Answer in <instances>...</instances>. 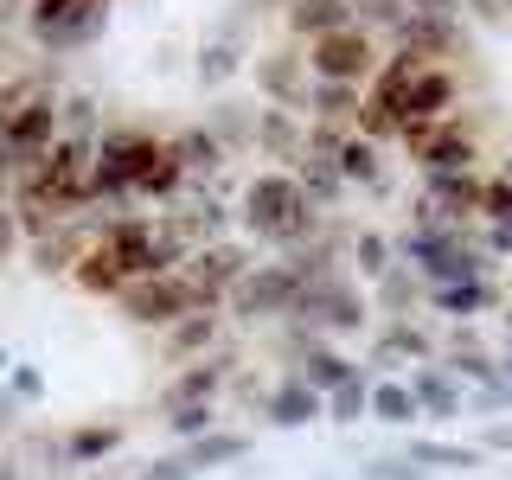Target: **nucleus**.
I'll use <instances>...</instances> for the list:
<instances>
[{
    "label": "nucleus",
    "instance_id": "nucleus-1",
    "mask_svg": "<svg viewBox=\"0 0 512 480\" xmlns=\"http://www.w3.org/2000/svg\"><path fill=\"white\" fill-rule=\"evenodd\" d=\"M244 224L263 237V244L301 250V244H314V231H320V205L308 199L301 173L269 167V173H256L250 192H244Z\"/></svg>",
    "mask_w": 512,
    "mask_h": 480
},
{
    "label": "nucleus",
    "instance_id": "nucleus-2",
    "mask_svg": "<svg viewBox=\"0 0 512 480\" xmlns=\"http://www.w3.org/2000/svg\"><path fill=\"white\" fill-rule=\"evenodd\" d=\"M116 301H122V314L135 320V327H167V333L180 327L186 314H212L199 295H192V282L180 276V269H167V276H141V282H128Z\"/></svg>",
    "mask_w": 512,
    "mask_h": 480
},
{
    "label": "nucleus",
    "instance_id": "nucleus-3",
    "mask_svg": "<svg viewBox=\"0 0 512 480\" xmlns=\"http://www.w3.org/2000/svg\"><path fill=\"white\" fill-rule=\"evenodd\" d=\"M308 71H314V84H359V90H372V77H378L372 32H365V26H346V32L314 39L308 45Z\"/></svg>",
    "mask_w": 512,
    "mask_h": 480
},
{
    "label": "nucleus",
    "instance_id": "nucleus-4",
    "mask_svg": "<svg viewBox=\"0 0 512 480\" xmlns=\"http://www.w3.org/2000/svg\"><path fill=\"white\" fill-rule=\"evenodd\" d=\"M167 141L141 135V128H116V135H103V148H96V199H122V192H135L148 180V167L160 160Z\"/></svg>",
    "mask_w": 512,
    "mask_h": 480
},
{
    "label": "nucleus",
    "instance_id": "nucleus-5",
    "mask_svg": "<svg viewBox=\"0 0 512 480\" xmlns=\"http://www.w3.org/2000/svg\"><path fill=\"white\" fill-rule=\"evenodd\" d=\"M295 320H301V327H314L320 340H333V333H352V327H365V295L352 288V276H346V269H340V276H308Z\"/></svg>",
    "mask_w": 512,
    "mask_h": 480
},
{
    "label": "nucleus",
    "instance_id": "nucleus-6",
    "mask_svg": "<svg viewBox=\"0 0 512 480\" xmlns=\"http://www.w3.org/2000/svg\"><path fill=\"white\" fill-rule=\"evenodd\" d=\"M301 288H308V276H301L295 263H256L250 276L237 282L231 314H237V320H276V314H295V308H301Z\"/></svg>",
    "mask_w": 512,
    "mask_h": 480
},
{
    "label": "nucleus",
    "instance_id": "nucleus-7",
    "mask_svg": "<svg viewBox=\"0 0 512 480\" xmlns=\"http://www.w3.org/2000/svg\"><path fill=\"white\" fill-rule=\"evenodd\" d=\"M404 148H410V160H423L429 173H474V160H480V141L461 116L404 128Z\"/></svg>",
    "mask_w": 512,
    "mask_h": 480
},
{
    "label": "nucleus",
    "instance_id": "nucleus-8",
    "mask_svg": "<svg viewBox=\"0 0 512 480\" xmlns=\"http://www.w3.org/2000/svg\"><path fill=\"white\" fill-rule=\"evenodd\" d=\"M26 13H32V39L45 52H71L103 26V0H32Z\"/></svg>",
    "mask_w": 512,
    "mask_h": 480
},
{
    "label": "nucleus",
    "instance_id": "nucleus-9",
    "mask_svg": "<svg viewBox=\"0 0 512 480\" xmlns=\"http://www.w3.org/2000/svg\"><path fill=\"white\" fill-rule=\"evenodd\" d=\"M180 276L192 282V295H199L205 308L218 314V301H231V295H237V282L250 276V256L237 250V244H199V250L186 256Z\"/></svg>",
    "mask_w": 512,
    "mask_h": 480
},
{
    "label": "nucleus",
    "instance_id": "nucleus-10",
    "mask_svg": "<svg viewBox=\"0 0 512 480\" xmlns=\"http://www.w3.org/2000/svg\"><path fill=\"white\" fill-rule=\"evenodd\" d=\"M308 58L301 52H263L256 58V90L269 96L276 109H295V103H308Z\"/></svg>",
    "mask_w": 512,
    "mask_h": 480
},
{
    "label": "nucleus",
    "instance_id": "nucleus-11",
    "mask_svg": "<svg viewBox=\"0 0 512 480\" xmlns=\"http://www.w3.org/2000/svg\"><path fill=\"white\" fill-rule=\"evenodd\" d=\"M224 378H231V359H192L186 372L167 384V397H160V410H167V416H180V410H199V404H212Z\"/></svg>",
    "mask_w": 512,
    "mask_h": 480
},
{
    "label": "nucleus",
    "instance_id": "nucleus-12",
    "mask_svg": "<svg viewBox=\"0 0 512 480\" xmlns=\"http://www.w3.org/2000/svg\"><path fill=\"white\" fill-rule=\"evenodd\" d=\"M455 71H442V64H429L423 77L410 84L404 96V128H423V122H442V116H455Z\"/></svg>",
    "mask_w": 512,
    "mask_h": 480
},
{
    "label": "nucleus",
    "instance_id": "nucleus-13",
    "mask_svg": "<svg viewBox=\"0 0 512 480\" xmlns=\"http://www.w3.org/2000/svg\"><path fill=\"white\" fill-rule=\"evenodd\" d=\"M250 141H256L269 160H295V167H301V154H308V128L295 122V109H276V103L256 109V135H250Z\"/></svg>",
    "mask_w": 512,
    "mask_h": 480
},
{
    "label": "nucleus",
    "instance_id": "nucleus-14",
    "mask_svg": "<svg viewBox=\"0 0 512 480\" xmlns=\"http://www.w3.org/2000/svg\"><path fill=\"white\" fill-rule=\"evenodd\" d=\"M346 26H359V13H352V0H295L288 7V32L295 39H327V32H346Z\"/></svg>",
    "mask_w": 512,
    "mask_h": 480
},
{
    "label": "nucleus",
    "instance_id": "nucleus-15",
    "mask_svg": "<svg viewBox=\"0 0 512 480\" xmlns=\"http://www.w3.org/2000/svg\"><path fill=\"white\" fill-rule=\"evenodd\" d=\"M295 365H301V378H308V384H314V391H320V397H333V391H346V384H352V378H359V365H352V359H346V352H333L327 340H308V346H301V359H295Z\"/></svg>",
    "mask_w": 512,
    "mask_h": 480
},
{
    "label": "nucleus",
    "instance_id": "nucleus-16",
    "mask_svg": "<svg viewBox=\"0 0 512 480\" xmlns=\"http://www.w3.org/2000/svg\"><path fill=\"white\" fill-rule=\"evenodd\" d=\"M320 404H327V397H320V391H314V384H308V378H301V372H288V378L276 384V391H269V397H263V410H269V423H282V429H295V423H308V416H314Z\"/></svg>",
    "mask_w": 512,
    "mask_h": 480
},
{
    "label": "nucleus",
    "instance_id": "nucleus-17",
    "mask_svg": "<svg viewBox=\"0 0 512 480\" xmlns=\"http://www.w3.org/2000/svg\"><path fill=\"white\" fill-rule=\"evenodd\" d=\"M301 186H308V199L320 205V212H327V205L333 199H340V192H346V173H340V154H320V148H308V154H301Z\"/></svg>",
    "mask_w": 512,
    "mask_h": 480
},
{
    "label": "nucleus",
    "instance_id": "nucleus-18",
    "mask_svg": "<svg viewBox=\"0 0 512 480\" xmlns=\"http://www.w3.org/2000/svg\"><path fill=\"white\" fill-rule=\"evenodd\" d=\"M359 109H365V90L359 84H314V122L359 128Z\"/></svg>",
    "mask_w": 512,
    "mask_h": 480
},
{
    "label": "nucleus",
    "instance_id": "nucleus-19",
    "mask_svg": "<svg viewBox=\"0 0 512 480\" xmlns=\"http://www.w3.org/2000/svg\"><path fill=\"white\" fill-rule=\"evenodd\" d=\"M410 391H416V404H429L436 416H455L461 410V391H455V372H448V365H416Z\"/></svg>",
    "mask_w": 512,
    "mask_h": 480
},
{
    "label": "nucleus",
    "instance_id": "nucleus-20",
    "mask_svg": "<svg viewBox=\"0 0 512 480\" xmlns=\"http://www.w3.org/2000/svg\"><path fill=\"white\" fill-rule=\"evenodd\" d=\"M340 173H346V186H384V167H378V141L352 135L346 148H340Z\"/></svg>",
    "mask_w": 512,
    "mask_h": 480
},
{
    "label": "nucleus",
    "instance_id": "nucleus-21",
    "mask_svg": "<svg viewBox=\"0 0 512 480\" xmlns=\"http://www.w3.org/2000/svg\"><path fill=\"white\" fill-rule=\"evenodd\" d=\"M212 340H218V314H186L180 327L167 333V352H173V359H192V352L205 359V346H212Z\"/></svg>",
    "mask_w": 512,
    "mask_h": 480
},
{
    "label": "nucleus",
    "instance_id": "nucleus-22",
    "mask_svg": "<svg viewBox=\"0 0 512 480\" xmlns=\"http://www.w3.org/2000/svg\"><path fill=\"white\" fill-rule=\"evenodd\" d=\"M372 416H384V423H410V416H416V391L397 384V378L372 384Z\"/></svg>",
    "mask_w": 512,
    "mask_h": 480
},
{
    "label": "nucleus",
    "instance_id": "nucleus-23",
    "mask_svg": "<svg viewBox=\"0 0 512 480\" xmlns=\"http://www.w3.org/2000/svg\"><path fill=\"white\" fill-rule=\"evenodd\" d=\"M397 359H429V340L410 320H391V333H384V346H378V365H397Z\"/></svg>",
    "mask_w": 512,
    "mask_h": 480
},
{
    "label": "nucleus",
    "instance_id": "nucleus-24",
    "mask_svg": "<svg viewBox=\"0 0 512 480\" xmlns=\"http://www.w3.org/2000/svg\"><path fill=\"white\" fill-rule=\"evenodd\" d=\"M244 448H250L244 436H199V442L186 448V468L192 474H199V468H218V461H237Z\"/></svg>",
    "mask_w": 512,
    "mask_h": 480
},
{
    "label": "nucleus",
    "instance_id": "nucleus-25",
    "mask_svg": "<svg viewBox=\"0 0 512 480\" xmlns=\"http://www.w3.org/2000/svg\"><path fill=\"white\" fill-rule=\"evenodd\" d=\"M352 263H359V276L384 282V276H391V244H384L378 231H359V237H352Z\"/></svg>",
    "mask_w": 512,
    "mask_h": 480
},
{
    "label": "nucleus",
    "instance_id": "nucleus-26",
    "mask_svg": "<svg viewBox=\"0 0 512 480\" xmlns=\"http://www.w3.org/2000/svg\"><path fill=\"white\" fill-rule=\"evenodd\" d=\"M448 372H455V378H480V384H493V359L468 340V333H461V340L448 346Z\"/></svg>",
    "mask_w": 512,
    "mask_h": 480
},
{
    "label": "nucleus",
    "instance_id": "nucleus-27",
    "mask_svg": "<svg viewBox=\"0 0 512 480\" xmlns=\"http://www.w3.org/2000/svg\"><path fill=\"white\" fill-rule=\"evenodd\" d=\"M173 148H180L186 167H205V173H212L218 160H224V141H218V135H205V128H192V135H173Z\"/></svg>",
    "mask_w": 512,
    "mask_h": 480
},
{
    "label": "nucleus",
    "instance_id": "nucleus-28",
    "mask_svg": "<svg viewBox=\"0 0 512 480\" xmlns=\"http://www.w3.org/2000/svg\"><path fill=\"white\" fill-rule=\"evenodd\" d=\"M122 442V429L116 423H84V429H71V461H90V455H109V448Z\"/></svg>",
    "mask_w": 512,
    "mask_h": 480
},
{
    "label": "nucleus",
    "instance_id": "nucleus-29",
    "mask_svg": "<svg viewBox=\"0 0 512 480\" xmlns=\"http://www.w3.org/2000/svg\"><path fill=\"white\" fill-rule=\"evenodd\" d=\"M493 301V288L487 282H455V288H436V308H448V314H474V308H487Z\"/></svg>",
    "mask_w": 512,
    "mask_h": 480
},
{
    "label": "nucleus",
    "instance_id": "nucleus-30",
    "mask_svg": "<svg viewBox=\"0 0 512 480\" xmlns=\"http://www.w3.org/2000/svg\"><path fill=\"white\" fill-rule=\"evenodd\" d=\"M359 7V26L372 32V26H404L410 20V0H352Z\"/></svg>",
    "mask_w": 512,
    "mask_h": 480
},
{
    "label": "nucleus",
    "instance_id": "nucleus-31",
    "mask_svg": "<svg viewBox=\"0 0 512 480\" xmlns=\"http://www.w3.org/2000/svg\"><path fill=\"white\" fill-rule=\"evenodd\" d=\"M327 410H340V423H359V410H372V378H352L346 391H333Z\"/></svg>",
    "mask_w": 512,
    "mask_h": 480
},
{
    "label": "nucleus",
    "instance_id": "nucleus-32",
    "mask_svg": "<svg viewBox=\"0 0 512 480\" xmlns=\"http://www.w3.org/2000/svg\"><path fill=\"white\" fill-rule=\"evenodd\" d=\"M212 135L218 141H244V135H256V116L244 122V109H237V103H218L212 109Z\"/></svg>",
    "mask_w": 512,
    "mask_h": 480
},
{
    "label": "nucleus",
    "instance_id": "nucleus-33",
    "mask_svg": "<svg viewBox=\"0 0 512 480\" xmlns=\"http://www.w3.org/2000/svg\"><path fill=\"white\" fill-rule=\"evenodd\" d=\"M231 71H237V52H224V45H212V52L199 58V77H205V84H218V77H231Z\"/></svg>",
    "mask_w": 512,
    "mask_h": 480
},
{
    "label": "nucleus",
    "instance_id": "nucleus-34",
    "mask_svg": "<svg viewBox=\"0 0 512 480\" xmlns=\"http://www.w3.org/2000/svg\"><path fill=\"white\" fill-rule=\"evenodd\" d=\"M416 461H455V468H474V448H436V442H423V448H410Z\"/></svg>",
    "mask_w": 512,
    "mask_h": 480
},
{
    "label": "nucleus",
    "instance_id": "nucleus-35",
    "mask_svg": "<svg viewBox=\"0 0 512 480\" xmlns=\"http://www.w3.org/2000/svg\"><path fill=\"white\" fill-rule=\"evenodd\" d=\"M20 237H26L20 231V212H13V205H0V263H7V250L20 244Z\"/></svg>",
    "mask_w": 512,
    "mask_h": 480
},
{
    "label": "nucleus",
    "instance_id": "nucleus-36",
    "mask_svg": "<svg viewBox=\"0 0 512 480\" xmlns=\"http://www.w3.org/2000/svg\"><path fill=\"white\" fill-rule=\"evenodd\" d=\"M173 429H180V436H199V429H212V404H199V410H180V416H173Z\"/></svg>",
    "mask_w": 512,
    "mask_h": 480
},
{
    "label": "nucleus",
    "instance_id": "nucleus-37",
    "mask_svg": "<svg viewBox=\"0 0 512 480\" xmlns=\"http://www.w3.org/2000/svg\"><path fill=\"white\" fill-rule=\"evenodd\" d=\"M141 480H192V468H186V455H180V461H154Z\"/></svg>",
    "mask_w": 512,
    "mask_h": 480
},
{
    "label": "nucleus",
    "instance_id": "nucleus-38",
    "mask_svg": "<svg viewBox=\"0 0 512 480\" xmlns=\"http://www.w3.org/2000/svg\"><path fill=\"white\" fill-rule=\"evenodd\" d=\"M487 442H493V448H512V423H500V429H493Z\"/></svg>",
    "mask_w": 512,
    "mask_h": 480
},
{
    "label": "nucleus",
    "instance_id": "nucleus-39",
    "mask_svg": "<svg viewBox=\"0 0 512 480\" xmlns=\"http://www.w3.org/2000/svg\"><path fill=\"white\" fill-rule=\"evenodd\" d=\"M13 423V397H0V429H7Z\"/></svg>",
    "mask_w": 512,
    "mask_h": 480
},
{
    "label": "nucleus",
    "instance_id": "nucleus-40",
    "mask_svg": "<svg viewBox=\"0 0 512 480\" xmlns=\"http://www.w3.org/2000/svg\"><path fill=\"white\" fill-rule=\"evenodd\" d=\"M0 480H20V461H0Z\"/></svg>",
    "mask_w": 512,
    "mask_h": 480
},
{
    "label": "nucleus",
    "instance_id": "nucleus-41",
    "mask_svg": "<svg viewBox=\"0 0 512 480\" xmlns=\"http://www.w3.org/2000/svg\"><path fill=\"white\" fill-rule=\"evenodd\" d=\"M0 20H13V0H0Z\"/></svg>",
    "mask_w": 512,
    "mask_h": 480
},
{
    "label": "nucleus",
    "instance_id": "nucleus-42",
    "mask_svg": "<svg viewBox=\"0 0 512 480\" xmlns=\"http://www.w3.org/2000/svg\"><path fill=\"white\" fill-rule=\"evenodd\" d=\"M500 7H512V0H500Z\"/></svg>",
    "mask_w": 512,
    "mask_h": 480
},
{
    "label": "nucleus",
    "instance_id": "nucleus-43",
    "mask_svg": "<svg viewBox=\"0 0 512 480\" xmlns=\"http://www.w3.org/2000/svg\"><path fill=\"white\" fill-rule=\"evenodd\" d=\"M103 7H109V0H103Z\"/></svg>",
    "mask_w": 512,
    "mask_h": 480
}]
</instances>
